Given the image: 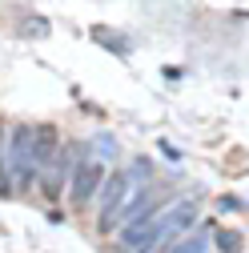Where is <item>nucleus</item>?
<instances>
[{"label": "nucleus", "instance_id": "1", "mask_svg": "<svg viewBox=\"0 0 249 253\" xmlns=\"http://www.w3.org/2000/svg\"><path fill=\"white\" fill-rule=\"evenodd\" d=\"M8 169L20 185H33V177H37V129L16 125L8 133Z\"/></svg>", "mask_w": 249, "mask_h": 253}, {"label": "nucleus", "instance_id": "2", "mask_svg": "<svg viewBox=\"0 0 249 253\" xmlns=\"http://www.w3.org/2000/svg\"><path fill=\"white\" fill-rule=\"evenodd\" d=\"M133 197V181H129V173H113L109 177V185H105V213H101V229H113V217H117V209Z\"/></svg>", "mask_w": 249, "mask_h": 253}, {"label": "nucleus", "instance_id": "3", "mask_svg": "<svg viewBox=\"0 0 249 253\" xmlns=\"http://www.w3.org/2000/svg\"><path fill=\"white\" fill-rule=\"evenodd\" d=\"M157 221H161V213L149 205L145 213H137V217L129 221V225L121 229V245H129V249H141V245H145L153 233H157Z\"/></svg>", "mask_w": 249, "mask_h": 253}, {"label": "nucleus", "instance_id": "4", "mask_svg": "<svg viewBox=\"0 0 249 253\" xmlns=\"http://www.w3.org/2000/svg\"><path fill=\"white\" fill-rule=\"evenodd\" d=\"M101 165L97 161H88V157H81L77 161V169H73V201L77 205H84L92 193H97V185H101Z\"/></svg>", "mask_w": 249, "mask_h": 253}, {"label": "nucleus", "instance_id": "5", "mask_svg": "<svg viewBox=\"0 0 249 253\" xmlns=\"http://www.w3.org/2000/svg\"><path fill=\"white\" fill-rule=\"evenodd\" d=\"M56 129L52 125H37V169L44 165H56Z\"/></svg>", "mask_w": 249, "mask_h": 253}, {"label": "nucleus", "instance_id": "6", "mask_svg": "<svg viewBox=\"0 0 249 253\" xmlns=\"http://www.w3.org/2000/svg\"><path fill=\"white\" fill-rule=\"evenodd\" d=\"M92 41H101V44H105V48H113L117 56H124V52H129V41H124V37H117V33H109L105 24H97V28H92Z\"/></svg>", "mask_w": 249, "mask_h": 253}, {"label": "nucleus", "instance_id": "7", "mask_svg": "<svg viewBox=\"0 0 249 253\" xmlns=\"http://www.w3.org/2000/svg\"><path fill=\"white\" fill-rule=\"evenodd\" d=\"M213 241H217V249H221V253H241V245H245V237H241L237 229H217Z\"/></svg>", "mask_w": 249, "mask_h": 253}, {"label": "nucleus", "instance_id": "8", "mask_svg": "<svg viewBox=\"0 0 249 253\" xmlns=\"http://www.w3.org/2000/svg\"><path fill=\"white\" fill-rule=\"evenodd\" d=\"M173 253H205V241H197V237H193V241H177Z\"/></svg>", "mask_w": 249, "mask_h": 253}, {"label": "nucleus", "instance_id": "9", "mask_svg": "<svg viewBox=\"0 0 249 253\" xmlns=\"http://www.w3.org/2000/svg\"><path fill=\"white\" fill-rule=\"evenodd\" d=\"M4 193H8V157L0 153V197H4Z\"/></svg>", "mask_w": 249, "mask_h": 253}]
</instances>
